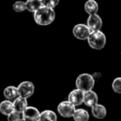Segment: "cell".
Returning a JSON list of instances; mask_svg holds the SVG:
<instances>
[{
    "label": "cell",
    "instance_id": "obj_4",
    "mask_svg": "<svg viewBox=\"0 0 121 121\" xmlns=\"http://www.w3.org/2000/svg\"><path fill=\"white\" fill-rule=\"evenodd\" d=\"M75 110H76V106L71 104L69 100L62 101L57 106V111L59 114L65 118L72 117Z\"/></svg>",
    "mask_w": 121,
    "mask_h": 121
},
{
    "label": "cell",
    "instance_id": "obj_11",
    "mask_svg": "<svg viewBox=\"0 0 121 121\" xmlns=\"http://www.w3.org/2000/svg\"><path fill=\"white\" fill-rule=\"evenodd\" d=\"M91 113H92L93 116L96 119H104L106 116V114H107V111H106V109L104 105L99 104H95V105H93L91 107Z\"/></svg>",
    "mask_w": 121,
    "mask_h": 121
},
{
    "label": "cell",
    "instance_id": "obj_7",
    "mask_svg": "<svg viewBox=\"0 0 121 121\" xmlns=\"http://www.w3.org/2000/svg\"><path fill=\"white\" fill-rule=\"evenodd\" d=\"M88 27L90 28L91 32H95V31H99L101 29L103 26L102 18L98 15L97 13L91 14L89 17L87 18V24Z\"/></svg>",
    "mask_w": 121,
    "mask_h": 121
},
{
    "label": "cell",
    "instance_id": "obj_14",
    "mask_svg": "<svg viewBox=\"0 0 121 121\" xmlns=\"http://www.w3.org/2000/svg\"><path fill=\"white\" fill-rule=\"evenodd\" d=\"M72 118L76 121H87L90 119L89 113L84 109H77L75 110Z\"/></svg>",
    "mask_w": 121,
    "mask_h": 121
},
{
    "label": "cell",
    "instance_id": "obj_22",
    "mask_svg": "<svg viewBox=\"0 0 121 121\" xmlns=\"http://www.w3.org/2000/svg\"><path fill=\"white\" fill-rule=\"evenodd\" d=\"M43 6L49 7L51 9H55L58 5L60 0H41Z\"/></svg>",
    "mask_w": 121,
    "mask_h": 121
},
{
    "label": "cell",
    "instance_id": "obj_10",
    "mask_svg": "<svg viewBox=\"0 0 121 121\" xmlns=\"http://www.w3.org/2000/svg\"><path fill=\"white\" fill-rule=\"evenodd\" d=\"M98 95L95 91L92 90L84 92V98H83V103L88 107H92L95 104L98 103Z\"/></svg>",
    "mask_w": 121,
    "mask_h": 121
},
{
    "label": "cell",
    "instance_id": "obj_17",
    "mask_svg": "<svg viewBox=\"0 0 121 121\" xmlns=\"http://www.w3.org/2000/svg\"><path fill=\"white\" fill-rule=\"evenodd\" d=\"M26 4V10L31 13H34L40 7L42 6L41 0H27Z\"/></svg>",
    "mask_w": 121,
    "mask_h": 121
},
{
    "label": "cell",
    "instance_id": "obj_18",
    "mask_svg": "<svg viewBox=\"0 0 121 121\" xmlns=\"http://www.w3.org/2000/svg\"><path fill=\"white\" fill-rule=\"evenodd\" d=\"M57 119V116L55 112L52 110H47L42 111L40 113V117H39V120H50V121H56Z\"/></svg>",
    "mask_w": 121,
    "mask_h": 121
},
{
    "label": "cell",
    "instance_id": "obj_1",
    "mask_svg": "<svg viewBox=\"0 0 121 121\" xmlns=\"http://www.w3.org/2000/svg\"><path fill=\"white\" fill-rule=\"evenodd\" d=\"M56 13L54 9L42 5L34 12L33 18L36 23L41 26H47L52 23L55 20Z\"/></svg>",
    "mask_w": 121,
    "mask_h": 121
},
{
    "label": "cell",
    "instance_id": "obj_20",
    "mask_svg": "<svg viewBox=\"0 0 121 121\" xmlns=\"http://www.w3.org/2000/svg\"><path fill=\"white\" fill-rule=\"evenodd\" d=\"M13 9L16 13H22L26 10V4L22 1H17L13 4Z\"/></svg>",
    "mask_w": 121,
    "mask_h": 121
},
{
    "label": "cell",
    "instance_id": "obj_13",
    "mask_svg": "<svg viewBox=\"0 0 121 121\" xmlns=\"http://www.w3.org/2000/svg\"><path fill=\"white\" fill-rule=\"evenodd\" d=\"M13 110H14L13 103L9 100V99L4 100L0 103V113L2 114H4V115L8 116Z\"/></svg>",
    "mask_w": 121,
    "mask_h": 121
},
{
    "label": "cell",
    "instance_id": "obj_19",
    "mask_svg": "<svg viewBox=\"0 0 121 121\" xmlns=\"http://www.w3.org/2000/svg\"><path fill=\"white\" fill-rule=\"evenodd\" d=\"M8 119L9 121H18L23 120V116H22V112L13 110L12 113L8 115Z\"/></svg>",
    "mask_w": 121,
    "mask_h": 121
},
{
    "label": "cell",
    "instance_id": "obj_2",
    "mask_svg": "<svg viewBox=\"0 0 121 121\" xmlns=\"http://www.w3.org/2000/svg\"><path fill=\"white\" fill-rule=\"evenodd\" d=\"M89 46L94 50H101L106 44L105 35L100 30L91 32L87 38Z\"/></svg>",
    "mask_w": 121,
    "mask_h": 121
},
{
    "label": "cell",
    "instance_id": "obj_21",
    "mask_svg": "<svg viewBox=\"0 0 121 121\" xmlns=\"http://www.w3.org/2000/svg\"><path fill=\"white\" fill-rule=\"evenodd\" d=\"M112 89L117 94H121V77H117L112 83Z\"/></svg>",
    "mask_w": 121,
    "mask_h": 121
},
{
    "label": "cell",
    "instance_id": "obj_9",
    "mask_svg": "<svg viewBox=\"0 0 121 121\" xmlns=\"http://www.w3.org/2000/svg\"><path fill=\"white\" fill-rule=\"evenodd\" d=\"M84 92L79 89H75L71 91L68 95V100L75 106H79L83 103Z\"/></svg>",
    "mask_w": 121,
    "mask_h": 121
},
{
    "label": "cell",
    "instance_id": "obj_12",
    "mask_svg": "<svg viewBox=\"0 0 121 121\" xmlns=\"http://www.w3.org/2000/svg\"><path fill=\"white\" fill-rule=\"evenodd\" d=\"M13 107L14 110L22 112L27 106V98L22 97V96H17L16 99H14L13 102Z\"/></svg>",
    "mask_w": 121,
    "mask_h": 121
},
{
    "label": "cell",
    "instance_id": "obj_3",
    "mask_svg": "<svg viewBox=\"0 0 121 121\" xmlns=\"http://www.w3.org/2000/svg\"><path fill=\"white\" fill-rule=\"evenodd\" d=\"M95 81L93 78L92 75L88 73H83L81 74L77 77L76 81V86L77 89L81 90L83 92L91 91L94 88Z\"/></svg>",
    "mask_w": 121,
    "mask_h": 121
},
{
    "label": "cell",
    "instance_id": "obj_15",
    "mask_svg": "<svg viewBox=\"0 0 121 121\" xmlns=\"http://www.w3.org/2000/svg\"><path fill=\"white\" fill-rule=\"evenodd\" d=\"M85 10L89 15L97 13L99 10V5L95 0H87L85 4Z\"/></svg>",
    "mask_w": 121,
    "mask_h": 121
},
{
    "label": "cell",
    "instance_id": "obj_6",
    "mask_svg": "<svg viewBox=\"0 0 121 121\" xmlns=\"http://www.w3.org/2000/svg\"><path fill=\"white\" fill-rule=\"evenodd\" d=\"M34 91H35V87L31 81H22L17 86L18 95L22 97L27 98V99L33 95Z\"/></svg>",
    "mask_w": 121,
    "mask_h": 121
},
{
    "label": "cell",
    "instance_id": "obj_16",
    "mask_svg": "<svg viewBox=\"0 0 121 121\" xmlns=\"http://www.w3.org/2000/svg\"><path fill=\"white\" fill-rule=\"evenodd\" d=\"M4 95L6 99H14L19 96L18 91H17V87L13 86H9L6 87L4 91Z\"/></svg>",
    "mask_w": 121,
    "mask_h": 121
},
{
    "label": "cell",
    "instance_id": "obj_8",
    "mask_svg": "<svg viewBox=\"0 0 121 121\" xmlns=\"http://www.w3.org/2000/svg\"><path fill=\"white\" fill-rule=\"evenodd\" d=\"M22 116H23V120L37 121L39 120L40 112L37 108L27 105V108L22 111Z\"/></svg>",
    "mask_w": 121,
    "mask_h": 121
},
{
    "label": "cell",
    "instance_id": "obj_5",
    "mask_svg": "<svg viewBox=\"0 0 121 121\" xmlns=\"http://www.w3.org/2000/svg\"><path fill=\"white\" fill-rule=\"evenodd\" d=\"M91 32V30H90L87 25L81 23L76 24L73 27L72 30V33L74 35V37L76 38L79 39V40H87Z\"/></svg>",
    "mask_w": 121,
    "mask_h": 121
}]
</instances>
